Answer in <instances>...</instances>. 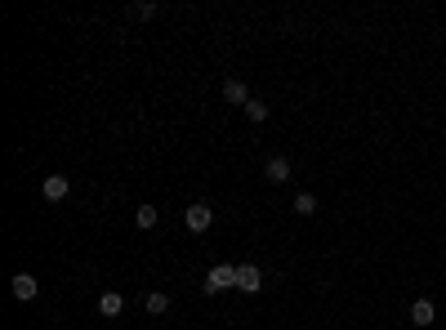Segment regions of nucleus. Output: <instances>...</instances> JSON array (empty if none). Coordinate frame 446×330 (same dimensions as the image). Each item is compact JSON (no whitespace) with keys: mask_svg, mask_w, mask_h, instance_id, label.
Segmentation results:
<instances>
[{"mask_svg":"<svg viewBox=\"0 0 446 330\" xmlns=\"http://www.w3.org/2000/svg\"><path fill=\"white\" fill-rule=\"evenodd\" d=\"M241 112H245V116L254 121V125H259V121H268V103H263V99H250V103H245Z\"/></svg>","mask_w":446,"mask_h":330,"instance_id":"12","label":"nucleus"},{"mask_svg":"<svg viewBox=\"0 0 446 330\" xmlns=\"http://www.w3.org/2000/svg\"><path fill=\"white\" fill-rule=\"evenodd\" d=\"M411 322H415V326H433V322H438V308H433V299H415V304H411Z\"/></svg>","mask_w":446,"mask_h":330,"instance_id":"7","label":"nucleus"},{"mask_svg":"<svg viewBox=\"0 0 446 330\" xmlns=\"http://www.w3.org/2000/svg\"><path fill=\"white\" fill-rule=\"evenodd\" d=\"M295 214H317V196H312V192H299L295 196Z\"/></svg>","mask_w":446,"mask_h":330,"instance_id":"13","label":"nucleus"},{"mask_svg":"<svg viewBox=\"0 0 446 330\" xmlns=\"http://www.w3.org/2000/svg\"><path fill=\"white\" fill-rule=\"evenodd\" d=\"M156 219H161V214H156V205H139V210H134V223H139V228H156Z\"/></svg>","mask_w":446,"mask_h":330,"instance_id":"10","label":"nucleus"},{"mask_svg":"<svg viewBox=\"0 0 446 330\" xmlns=\"http://www.w3.org/2000/svg\"><path fill=\"white\" fill-rule=\"evenodd\" d=\"M236 286V263H214L205 272V295H223V290Z\"/></svg>","mask_w":446,"mask_h":330,"instance_id":"1","label":"nucleus"},{"mask_svg":"<svg viewBox=\"0 0 446 330\" xmlns=\"http://www.w3.org/2000/svg\"><path fill=\"white\" fill-rule=\"evenodd\" d=\"M41 192H45V201H63V196L72 192V178H63V174H50L41 183Z\"/></svg>","mask_w":446,"mask_h":330,"instance_id":"5","label":"nucleus"},{"mask_svg":"<svg viewBox=\"0 0 446 330\" xmlns=\"http://www.w3.org/2000/svg\"><path fill=\"white\" fill-rule=\"evenodd\" d=\"M152 14H156V5H134L130 9V18H152Z\"/></svg>","mask_w":446,"mask_h":330,"instance_id":"14","label":"nucleus"},{"mask_svg":"<svg viewBox=\"0 0 446 330\" xmlns=\"http://www.w3.org/2000/svg\"><path fill=\"white\" fill-rule=\"evenodd\" d=\"M143 308H148V313H152V317H161V313H170V295H161V290H156V295H148V299H143Z\"/></svg>","mask_w":446,"mask_h":330,"instance_id":"11","label":"nucleus"},{"mask_svg":"<svg viewBox=\"0 0 446 330\" xmlns=\"http://www.w3.org/2000/svg\"><path fill=\"white\" fill-rule=\"evenodd\" d=\"M99 313L103 317H121V313H125V299H121L116 290H103V295H99Z\"/></svg>","mask_w":446,"mask_h":330,"instance_id":"8","label":"nucleus"},{"mask_svg":"<svg viewBox=\"0 0 446 330\" xmlns=\"http://www.w3.org/2000/svg\"><path fill=\"white\" fill-rule=\"evenodd\" d=\"M223 99L227 103H236V107H245V103H250V90H245V81H223Z\"/></svg>","mask_w":446,"mask_h":330,"instance_id":"9","label":"nucleus"},{"mask_svg":"<svg viewBox=\"0 0 446 330\" xmlns=\"http://www.w3.org/2000/svg\"><path fill=\"white\" fill-rule=\"evenodd\" d=\"M236 290H245V295H259V290H263V272L254 268V263H236Z\"/></svg>","mask_w":446,"mask_h":330,"instance_id":"3","label":"nucleus"},{"mask_svg":"<svg viewBox=\"0 0 446 330\" xmlns=\"http://www.w3.org/2000/svg\"><path fill=\"white\" fill-rule=\"evenodd\" d=\"M263 178L281 187V183L290 178V161H286V156H268V165H263Z\"/></svg>","mask_w":446,"mask_h":330,"instance_id":"6","label":"nucleus"},{"mask_svg":"<svg viewBox=\"0 0 446 330\" xmlns=\"http://www.w3.org/2000/svg\"><path fill=\"white\" fill-rule=\"evenodd\" d=\"M183 223H187V232H210V223H214V210L205 201H192L183 210Z\"/></svg>","mask_w":446,"mask_h":330,"instance_id":"2","label":"nucleus"},{"mask_svg":"<svg viewBox=\"0 0 446 330\" xmlns=\"http://www.w3.org/2000/svg\"><path fill=\"white\" fill-rule=\"evenodd\" d=\"M9 290H14V299H23V304H27V299H36V295H41V281H36L32 272H14Z\"/></svg>","mask_w":446,"mask_h":330,"instance_id":"4","label":"nucleus"}]
</instances>
